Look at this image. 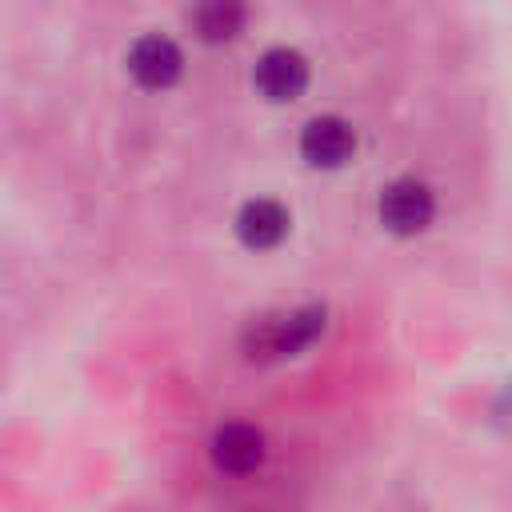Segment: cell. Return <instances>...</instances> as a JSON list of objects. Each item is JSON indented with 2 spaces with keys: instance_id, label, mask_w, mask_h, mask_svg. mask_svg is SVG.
<instances>
[{
  "instance_id": "cell-1",
  "label": "cell",
  "mask_w": 512,
  "mask_h": 512,
  "mask_svg": "<svg viewBox=\"0 0 512 512\" xmlns=\"http://www.w3.org/2000/svg\"><path fill=\"white\" fill-rule=\"evenodd\" d=\"M320 332H324V308L320 304H308V308H296V312H284V316H272V320L252 324L248 336H244V352L252 360L300 356Z\"/></svg>"
},
{
  "instance_id": "cell-2",
  "label": "cell",
  "mask_w": 512,
  "mask_h": 512,
  "mask_svg": "<svg viewBox=\"0 0 512 512\" xmlns=\"http://www.w3.org/2000/svg\"><path fill=\"white\" fill-rule=\"evenodd\" d=\"M124 72L144 92H168L184 76V52L164 32H144L124 52Z\"/></svg>"
},
{
  "instance_id": "cell-3",
  "label": "cell",
  "mask_w": 512,
  "mask_h": 512,
  "mask_svg": "<svg viewBox=\"0 0 512 512\" xmlns=\"http://www.w3.org/2000/svg\"><path fill=\"white\" fill-rule=\"evenodd\" d=\"M376 212L392 236H420L436 220V192L416 176H400L384 184Z\"/></svg>"
},
{
  "instance_id": "cell-4",
  "label": "cell",
  "mask_w": 512,
  "mask_h": 512,
  "mask_svg": "<svg viewBox=\"0 0 512 512\" xmlns=\"http://www.w3.org/2000/svg\"><path fill=\"white\" fill-rule=\"evenodd\" d=\"M312 80V64L304 52L288 48V44H272L256 56L252 64V88L268 100V104H288V100H300L304 88Z\"/></svg>"
},
{
  "instance_id": "cell-5",
  "label": "cell",
  "mask_w": 512,
  "mask_h": 512,
  "mask_svg": "<svg viewBox=\"0 0 512 512\" xmlns=\"http://www.w3.org/2000/svg\"><path fill=\"white\" fill-rule=\"evenodd\" d=\"M300 156L304 164L312 168H344L352 156H356V128L344 120V116H312L304 128H300Z\"/></svg>"
},
{
  "instance_id": "cell-6",
  "label": "cell",
  "mask_w": 512,
  "mask_h": 512,
  "mask_svg": "<svg viewBox=\"0 0 512 512\" xmlns=\"http://www.w3.org/2000/svg\"><path fill=\"white\" fill-rule=\"evenodd\" d=\"M232 228H236V240H240L248 252H272V248H280L284 236L292 232V216H288V208H284L280 200L256 196V200H244V204H240Z\"/></svg>"
},
{
  "instance_id": "cell-7",
  "label": "cell",
  "mask_w": 512,
  "mask_h": 512,
  "mask_svg": "<svg viewBox=\"0 0 512 512\" xmlns=\"http://www.w3.org/2000/svg\"><path fill=\"white\" fill-rule=\"evenodd\" d=\"M212 464L228 476H248L264 464V432L248 420H228L212 432Z\"/></svg>"
},
{
  "instance_id": "cell-8",
  "label": "cell",
  "mask_w": 512,
  "mask_h": 512,
  "mask_svg": "<svg viewBox=\"0 0 512 512\" xmlns=\"http://www.w3.org/2000/svg\"><path fill=\"white\" fill-rule=\"evenodd\" d=\"M188 28L200 44H232L248 28V0H196L188 8Z\"/></svg>"
}]
</instances>
